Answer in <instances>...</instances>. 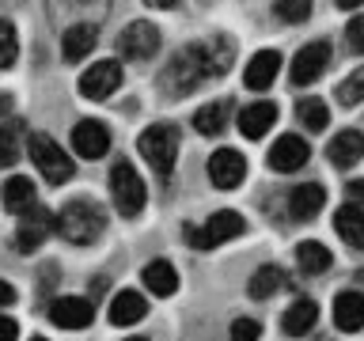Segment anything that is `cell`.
I'll return each mask as SVG.
<instances>
[{
	"mask_svg": "<svg viewBox=\"0 0 364 341\" xmlns=\"http://www.w3.org/2000/svg\"><path fill=\"white\" fill-rule=\"evenodd\" d=\"M232 65V42H198V45H186L182 53L171 57L167 72H164V91L167 95H190L198 91L205 80L213 76H224V68Z\"/></svg>",
	"mask_w": 364,
	"mask_h": 341,
	"instance_id": "cell-1",
	"label": "cell"
},
{
	"mask_svg": "<svg viewBox=\"0 0 364 341\" xmlns=\"http://www.w3.org/2000/svg\"><path fill=\"white\" fill-rule=\"evenodd\" d=\"M53 232H61V239L73 247H91L107 232V216H102V209L95 201L76 197V201L61 205V212L53 216Z\"/></svg>",
	"mask_w": 364,
	"mask_h": 341,
	"instance_id": "cell-2",
	"label": "cell"
},
{
	"mask_svg": "<svg viewBox=\"0 0 364 341\" xmlns=\"http://www.w3.org/2000/svg\"><path fill=\"white\" fill-rule=\"evenodd\" d=\"M110 197H114V209H118L122 216H136L144 209V178L141 170H136L129 159H118V163L110 167Z\"/></svg>",
	"mask_w": 364,
	"mask_h": 341,
	"instance_id": "cell-3",
	"label": "cell"
},
{
	"mask_svg": "<svg viewBox=\"0 0 364 341\" xmlns=\"http://www.w3.org/2000/svg\"><path fill=\"white\" fill-rule=\"evenodd\" d=\"M31 159L38 163L42 178L50 182V186H61V182L73 178V159H68V152L61 144L53 141L50 133H31Z\"/></svg>",
	"mask_w": 364,
	"mask_h": 341,
	"instance_id": "cell-4",
	"label": "cell"
},
{
	"mask_svg": "<svg viewBox=\"0 0 364 341\" xmlns=\"http://www.w3.org/2000/svg\"><path fill=\"white\" fill-rule=\"evenodd\" d=\"M136 148H141V156L159 170V175H171V167H175V159H178V129L167 121L148 125L141 133V141H136Z\"/></svg>",
	"mask_w": 364,
	"mask_h": 341,
	"instance_id": "cell-5",
	"label": "cell"
},
{
	"mask_svg": "<svg viewBox=\"0 0 364 341\" xmlns=\"http://www.w3.org/2000/svg\"><path fill=\"white\" fill-rule=\"evenodd\" d=\"M243 227L247 224H243V216H239V212L220 209V212H213L201 227H186V243L198 247V250H213V247L228 243V239H239V235H243Z\"/></svg>",
	"mask_w": 364,
	"mask_h": 341,
	"instance_id": "cell-6",
	"label": "cell"
},
{
	"mask_svg": "<svg viewBox=\"0 0 364 341\" xmlns=\"http://www.w3.org/2000/svg\"><path fill=\"white\" fill-rule=\"evenodd\" d=\"M19 216L23 220L16 224V247L23 250V254H34V250L53 235V216H50V209H42L38 201H34L27 212H19Z\"/></svg>",
	"mask_w": 364,
	"mask_h": 341,
	"instance_id": "cell-7",
	"label": "cell"
},
{
	"mask_svg": "<svg viewBox=\"0 0 364 341\" xmlns=\"http://www.w3.org/2000/svg\"><path fill=\"white\" fill-rule=\"evenodd\" d=\"M118 50H122V57H129V61H144V57H152V53L159 50V31H156V23L133 19L129 27L118 34Z\"/></svg>",
	"mask_w": 364,
	"mask_h": 341,
	"instance_id": "cell-8",
	"label": "cell"
},
{
	"mask_svg": "<svg viewBox=\"0 0 364 341\" xmlns=\"http://www.w3.org/2000/svg\"><path fill=\"white\" fill-rule=\"evenodd\" d=\"M122 87V65L118 61H99L87 72H80V95L84 99H110Z\"/></svg>",
	"mask_w": 364,
	"mask_h": 341,
	"instance_id": "cell-9",
	"label": "cell"
},
{
	"mask_svg": "<svg viewBox=\"0 0 364 341\" xmlns=\"http://www.w3.org/2000/svg\"><path fill=\"white\" fill-rule=\"evenodd\" d=\"M209 178H213V186H220V190H235L239 182L247 178L243 152H235V148H220V152H213L209 156Z\"/></svg>",
	"mask_w": 364,
	"mask_h": 341,
	"instance_id": "cell-10",
	"label": "cell"
},
{
	"mask_svg": "<svg viewBox=\"0 0 364 341\" xmlns=\"http://www.w3.org/2000/svg\"><path fill=\"white\" fill-rule=\"evenodd\" d=\"M91 318H95V307L84 296H61L50 303V323L61 330H84L91 326Z\"/></svg>",
	"mask_w": 364,
	"mask_h": 341,
	"instance_id": "cell-11",
	"label": "cell"
},
{
	"mask_svg": "<svg viewBox=\"0 0 364 341\" xmlns=\"http://www.w3.org/2000/svg\"><path fill=\"white\" fill-rule=\"evenodd\" d=\"M73 148H76V156H84V159L107 156V152H110V129H107L102 121H95V118L76 121V129H73Z\"/></svg>",
	"mask_w": 364,
	"mask_h": 341,
	"instance_id": "cell-12",
	"label": "cell"
},
{
	"mask_svg": "<svg viewBox=\"0 0 364 341\" xmlns=\"http://www.w3.org/2000/svg\"><path fill=\"white\" fill-rule=\"evenodd\" d=\"M326 65H330V45H326V42L304 45V50L296 53V61H292V84H296V87L315 84V80L326 72Z\"/></svg>",
	"mask_w": 364,
	"mask_h": 341,
	"instance_id": "cell-13",
	"label": "cell"
},
{
	"mask_svg": "<svg viewBox=\"0 0 364 341\" xmlns=\"http://www.w3.org/2000/svg\"><path fill=\"white\" fill-rule=\"evenodd\" d=\"M307 159H311V148H307V141L296 133H284L281 141L269 148V167L273 170H300Z\"/></svg>",
	"mask_w": 364,
	"mask_h": 341,
	"instance_id": "cell-14",
	"label": "cell"
},
{
	"mask_svg": "<svg viewBox=\"0 0 364 341\" xmlns=\"http://www.w3.org/2000/svg\"><path fill=\"white\" fill-rule=\"evenodd\" d=\"M239 133L247 136V141H262L269 129H273V121H277V107L273 102H250L247 110H239Z\"/></svg>",
	"mask_w": 364,
	"mask_h": 341,
	"instance_id": "cell-15",
	"label": "cell"
},
{
	"mask_svg": "<svg viewBox=\"0 0 364 341\" xmlns=\"http://www.w3.org/2000/svg\"><path fill=\"white\" fill-rule=\"evenodd\" d=\"M277 72H281V53L277 50H258L250 57L247 72H243V84L250 91H266L273 80H277Z\"/></svg>",
	"mask_w": 364,
	"mask_h": 341,
	"instance_id": "cell-16",
	"label": "cell"
},
{
	"mask_svg": "<svg viewBox=\"0 0 364 341\" xmlns=\"http://www.w3.org/2000/svg\"><path fill=\"white\" fill-rule=\"evenodd\" d=\"M99 42V27L95 23H73V27L61 31V53L65 61H80V57H87L91 50H95Z\"/></svg>",
	"mask_w": 364,
	"mask_h": 341,
	"instance_id": "cell-17",
	"label": "cell"
},
{
	"mask_svg": "<svg viewBox=\"0 0 364 341\" xmlns=\"http://www.w3.org/2000/svg\"><path fill=\"white\" fill-rule=\"evenodd\" d=\"M323 205H326V190L318 186V182H304V186H296L289 193V212H292V220H311V216L323 212Z\"/></svg>",
	"mask_w": 364,
	"mask_h": 341,
	"instance_id": "cell-18",
	"label": "cell"
},
{
	"mask_svg": "<svg viewBox=\"0 0 364 341\" xmlns=\"http://www.w3.org/2000/svg\"><path fill=\"white\" fill-rule=\"evenodd\" d=\"M107 4L110 0H50V16L57 19L61 11H68V27H73V23H95V19L107 16Z\"/></svg>",
	"mask_w": 364,
	"mask_h": 341,
	"instance_id": "cell-19",
	"label": "cell"
},
{
	"mask_svg": "<svg viewBox=\"0 0 364 341\" xmlns=\"http://www.w3.org/2000/svg\"><path fill=\"white\" fill-rule=\"evenodd\" d=\"M360 156H364V136L357 129H346V133H338L334 141L326 144V159L334 167H353V163H360Z\"/></svg>",
	"mask_w": 364,
	"mask_h": 341,
	"instance_id": "cell-20",
	"label": "cell"
},
{
	"mask_svg": "<svg viewBox=\"0 0 364 341\" xmlns=\"http://www.w3.org/2000/svg\"><path fill=\"white\" fill-rule=\"evenodd\" d=\"M334 323H338L341 334H357V330H364V296L360 292H338Z\"/></svg>",
	"mask_w": 364,
	"mask_h": 341,
	"instance_id": "cell-21",
	"label": "cell"
},
{
	"mask_svg": "<svg viewBox=\"0 0 364 341\" xmlns=\"http://www.w3.org/2000/svg\"><path fill=\"white\" fill-rule=\"evenodd\" d=\"M144 315H148V300L133 288H125L110 300V323L114 326H133V323H141Z\"/></svg>",
	"mask_w": 364,
	"mask_h": 341,
	"instance_id": "cell-22",
	"label": "cell"
},
{
	"mask_svg": "<svg viewBox=\"0 0 364 341\" xmlns=\"http://www.w3.org/2000/svg\"><path fill=\"white\" fill-rule=\"evenodd\" d=\"M334 232L346 239L349 247L364 250V209H360L357 201H353V205H341V209L334 212Z\"/></svg>",
	"mask_w": 364,
	"mask_h": 341,
	"instance_id": "cell-23",
	"label": "cell"
},
{
	"mask_svg": "<svg viewBox=\"0 0 364 341\" xmlns=\"http://www.w3.org/2000/svg\"><path fill=\"white\" fill-rule=\"evenodd\" d=\"M141 281L148 284V292H152V296H164V300L178 292V273H175V266H171V261H164V258H159V261H148L144 273H141Z\"/></svg>",
	"mask_w": 364,
	"mask_h": 341,
	"instance_id": "cell-24",
	"label": "cell"
},
{
	"mask_svg": "<svg viewBox=\"0 0 364 341\" xmlns=\"http://www.w3.org/2000/svg\"><path fill=\"white\" fill-rule=\"evenodd\" d=\"M315 318H318V307H315V300H296L289 311L281 315V330L289 337H304L307 330L315 326Z\"/></svg>",
	"mask_w": 364,
	"mask_h": 341,
	"instance_id": "cell-25",
	"label": "cell"
},
{
	"mask_svg": "<svg viewBox=\"0 0 364 341\" xmlns=\"http://www.w3.org/2000/svg\"><path fill=\"white\" fill-rule=\"evenodd\" d=\"M228 118H232V102H205V107L193 114V129H198L201 136H216V133H224V125Z\"/></svg>",
	"mask_w": 364,
	"mask_h": 341,
	"instance_id": "cell-26",
	"label": "cell"
},
{
	"mask_svg": "<svg viewBox=\"0 0 364 341\" xmlns=\"http://www.w3.org/2000/svg\"><path fill=\"white\" fill-rule=\"evenodd\" d=\"M34 205V182L27 175H11L4 182V209L8 212H27Z\"/></svg>",
	"mask_w": 364,
	"mask_h": 341,
	"instance_id": "cell-27",
	"label": "cell"
},
{
	"mask_svg": "<svg viewBox=\"0 0 364 341\" xmlns=\"http://www.w3.org/2000/svg\"><path fill=\"white\" fill-rule=\"evenodd\" d=\"M296 261H300L304 273H311V277H315V273H326L334 258H330V250L323 243H300V247H296Z\"/></svg>",
	"mask_w": 364,
	"mask_h": 341,
	"instance_id": "cell-28",
	"label": "cell"
},
{
	"mask_svg": "<svg viewBox=\"0 0 364 341\" xmlns=\"http://www.w3.org/2000/svg\"><path fill=\"white\" fill-rule=\"evenodd\" d=\"M277 288H284V273L277 266H262L255 277H250V284H247V292L255 296V300H269Z\"/></svg>",
	"mask_w": 364,
	"mask_h": 341,
	"instance_id": "cell-29",
	"label": "cell"
},
{
	"mask_svg": "<svg viewBox=\"0 0 364 341\" xmlns=\"http://www.w3.org/2000/svg\"><path fill=\"white\" fill-rule=\"evenodd\" d=\"M296 114H300L304 129H311V133H323L326 125H330V110H326V102H323V99H300Z\"/></svg>",
	"mask_w": 364,
	"mask_h": 341,
	"instance_id": "cell-30",
	"label": "cell"
},
{
	"mask_svg": "<svg viewBox=\"0 0 364 341\" xmlns=\"http://www.w3.org/2000/svg\"><path fill=\"white\" fill-rule=\"evenodd\" d=\"M19 121H0V167H8V163H16V156H19Z\"/></svg>",
	"mask_w": 364,
	"mask_h": 341,
	"instance_id": "cell-31",
	"label": "cell"
},
{
	"mask_svg": "<svg viewBox=\"0 0 364 341\" xmlns=\"http://www.w3.org/2000/svg\"><path fill=\"white\" fill-rule=\"evenodd\" d=\"M19 57V34L8 19H0V68H11Z\"/></svg>",
	"mask_w": 364,
	"mask_h": 341,
	"instance_id": "cell-32",
	"label": "cell"
},
{
	"mask_svg": "<svg viewBox=\"0 0 364 341\" xmlns=\"http://www.w3.org/2000/svg\"><path fill=\"white\" fill-rule=\"evenodd\" d=\"M338 99L346 102V107H357V102H364V68H357L349 80H341V84H338Z\"/></svg>",
	"mask_w": 364,
	"mask_h": 341,
	"instance_id": "cell-33",
	"label": "cell"
},
{
	"mask_svg": "<svg viewBox=\"0 0 364 341\" xmlns=\"http://www.w3.org/2000/svg\"><path fill=\"white\" fill-rule=\"evenodd\" d=\"M311 8H315L311 0H277V4H273V11H277L284 23H304L311 16Z\"/></svg>",
	"mask_w": 364,
	"mask_h": 341,
	"instance_id": "cell-34",
	"label": "cell"
},
{
	"mask_svg": "<svg viewBox=\"0 0 364 341\" xmlns=\"http://www.w3.org/2000/svg\"><path fill=\"white\" fill-rule=\"evenodd\" d=\"M258 334H262V326L255 323V318H235L228 341H258Z\"/></svg>",
	"mask_w": 364,
	"mask_h": 341,
	"instance_id": "cell-35",
	"label": "cell"
},
{
	"mask_svg": "<svg viewBox=\"0 0 364 341\" xmlns=\"http://www.w3.org/2000/svg\"><path fill=\"white\" fill-rule=\"evenodd\" d=\"M346 42L353 53H364V16H353L349 27H346Z\"/></svg>",
	"mask_w": 364,
	"mask_h": 341,
	"instance_id": "cell-36",
	"label": "cell"
},
{
	"mask_svg": "<svg viewBox=\"0 0 364 341\" xmlns=\"http://www.w3.org/2000/svg\"><path fill=\"white\" fill-rule=\"evenodd\" d=\"M19 337V326L11 315H0V341H16Z\"/></svg>",
	"mask_w": 364,
	"mask_h": 341,
	"instance_id": "cell-37",
	"label": "cell"
},
{
	"mask_svg": "<svg viewBox=\"0 0 364 341\" xmlns=\"http://www.w3.org/2000/svg\"><path fill=\"white\" fill-rule=\"evenodd\" d=\"M11 303H16V288L0 281V307H11Z\"/></svg>",
	"mask_w": 364,
	"mask_h": 341,
	"instance_id": "cell-38",
	"label": "cell"
},
{
	"mask_svg": "<svg viewBox=\"0 0 364 341\" xmlns=\"http://www.w3.org/2000/svg\"><path fill=\"white\" fill-rule=\"evenodd\" d=\"M349 197L364 205V178H353V182H349Z\"/></svg>",
	"mask_w": 364,
	"mask_h": 341,
	"instance_id": "cell-39",
	"label": "cell"
},
{
	"mask_svg": "<svg viewBox=\"0 0 364 341\" xmlns=\"http://www.w3.org/2000/svg\"><path fill=\"white\" fill-rule=\"evenodd\" d=\"M148 8H175V4H182V0H144Z\"/></svg>",
	"mask_w": 364,
	"mask_h": 341,
	"instance_id": "cell-40",
	"label": "cell"
},
{
	"mask_svg": "<svg viewBox=\"0 0 364 341\" xmlns=\"http://www.w3.org/2000/svg\"><path fill=\"white\" fill-rule=\"evenodd\" d=\"M334 4H338V8H346V11H353V8H360L364 0H334Z\"/></svg>",
	"mask_w": 364,
	"mask_h": 341,
	"instance_id": "cell-41",
	"label": "cell"
},
{
	"mask_svg": "<svg viewBox=\"0 0 364 341\" xmlns=\"http://www.w3.org/2000/svg\"><path fill=\"white\" fill-rule=\"evenodd\" d=\"M31 341H50V337H31Z\"/></svg>",
	"mask_w": 364,
	"mask_h": 341,
	"instance_id": "cell-42",
	"label": "cell"
},
{
	"mask_svg": "<svg viewBox=\"0 0 364 341\" xmlns=\"http://www.w3.org/2000/svg\"><path fill=\"white\" fill-rule=\"evenodd\" d=\"M129 341H148V337H129Z\"/></svg>",
	"mask_w": 364,
	"mask_h": 341,
	"instance_id": "cell-43",
	"label": "cell"
}]
</instances>
